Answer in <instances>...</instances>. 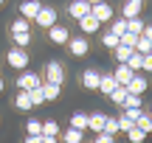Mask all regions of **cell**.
Returning a JSON list of instances; mask_svg holds the SVG:
<instances>
[{"label": "cell", "instance_id": "4fadbf2b", "mask_svg": "<svg viewBox=\"0 0 152 143\" xmlns=\"http://www.w3.org/2000/svg\"><path fill=\"white\" fill-rule=\"evenodd\" d=\"M110 76L115 79V84H118V87H127V82H130V79L135 76V73H132V70H130L127 65H118V67H115L113 73H110Z\"/></svg>", "mask_w": 152, "mask_h": 143}, {"label": "cell", "instance_id": "9c48e42d", "mask_svg": "<svg viewBox=\"0 0 152 143\" xmlns=\"http://www.w3.org/2000/svg\"><path fill=\"white\" fill-rule=\"evenodd\" d=\"M141 9H144V0H124V6H121V17H124V20L141 17Z\"/></svg>", "mask_w": 152, "mask_h": 143}, {"label": "cell", "instance_id": "74e56055", "mask_svg": "<svg viewBox=\"0 0 152 143\" xmlns=\"http://www.w3.org/2000/svg\"><path fill=\"white\" fill-rule=\"evenodd\" d=\"M93 143H115V138H113V135H104V132H99L96 138H93Z\"/></svg>", "mask_w": 152, "mask_h": 143}, {"label": "cell", "instance_id": "f1b7e54d", "mask_svg": "<svg viewBox=\"0 0 152 143\" xmlns=\"http://www.w3.org/2000/svg\"><path fill=\"white\" fill-rule=\"evenodd\" d=\"M102 45H104V48H110V51L118 48V37H115L113 31H104V34H102Z\"/></svg>", "mask_w": 152, "mask_h": 143}, {"label": "cell", "instance_id": "c3c4849f", "mask_svg": "<svg viewBox=\"0 0 152 143\" xmlns=\"http://www.w3.org/2000/svg\"><path fill=\"white\" fill-rule=\"evenodd\" d=\"M90 143H93V140H90Z\"/></svg>", "mask_w": 152, "mask_h": 143}, {"label": "cell", "instance_id": "9a60e30c", "mask_svg": "<svg viewBox=\"0 0 152 143\" xmlns=\"http://www.w3.org/2000/svg\"><path fill=\"white\" fill-rule=\"evenodd\" d=\"M82 140H85V132H79V129H73V126H68V129L59 132V143H82Z\"/></svg>", "mask_w": 152, "mask_h": 143}, {"label": "cell", "instance_id": "4dcf8cb0", "mask_svg": "<svg viewBox=\"0 0 152 143\" xmlns=\"http://www.w3.org/2000/svg\"><path fill=\"white\" fill-rule=\"evenodd\" d=\"M102 132H104V135H113V138H115V135H118V121L107 115V121H104V129H102Z\"/></svg>", "mask_w": 152, "mask_h": 143}, {"label": "cell", "instance_id": "7c38bea8", "mask_svg": "<svg viewBox=\"0 0 152 143\" xmlns=\"http://www.w3.org/2000/svg\"><path fill=\"white\" fill-rule=\"evenodd\" d=\"M48 37H51V42H54V45H65L68 39H71V37H68V28H65V25H59V22L48 28Z\"/></svg>", "mask_w": 152, "mask_h": 143}, {"label": "cell", "instance_id": "484cf974", "mask_svg": "<svg viewBox=\"0 0 152 143\" xmlns=\"http://www.w3.org/2000/svg\"><path fill=\"white\" fill-rule=\"evenodd\" d=\"M127 95H130V93H127V87H115L113 93L107 95V98L113 101V104H118V107H124V98H127Z\"/></svg>", "mask_w": 152, "mask_h": 143}, {"label": "cell", "instance_id": "e575fe53", "mask_svg": "<svg viewBox=\"0 0 152 143\" xmlns=\"http://www.w3.org/2000/svg\"><path fill=\"white\" fill-rule=\"evenodd\" d=\"M115 121H118V132H130V129H132V126H135V124H132V121H130V118H127V115H124V112H121V115H118V118H115Z\"/></svg>", "mask_w": 152, "mask_h": 143}, {"label": "cell", "instance_id": "5b68a950", "mask_svg": "<svg viewBox=\"0 0 152 143\" xmlns=\"http://www.w3.org/2000/svg\"><path fill=\"white\" fill-rule=\"evenodd\" d=\"M42 84V76L39 73H34V70H20V76H17V87L20 90H34V87H39Z\"/></svg>", "mask_w": 152, "mask_h": 143}, {"label": "cell", "instance_id": "2e32d148", "mask_svg": "<svg viewBox=\"0 0 152 143\" xmlns=\"http://www.w3.org/2000/svg\"><path fill=\"white\" fill-rule=\"evenodd\" d=\"M99 82H102V73L99 70H90V67H87V70L82 73V84H85L87 90H99Z\"/></svg>", "mask_w": 152, "mask_h": 143}, {"label": "cell", "instance_id": "6da1fadb", "mask_svg": "<svg viewBox=\"0 0 152 143\" xmlns=\"http://www.w3.org/2000/svg\"><path fill=\"white\" fill-rule=\"evenodd\" d=\"M11 37H14V45L17 48H26L28 42H31V22L28 20H14L11 22Z\"/></svg>", "mask_w": 152, "mask_h": 143}, {"label": "cell", "instance_id": "44dd1931", "mask_svg": "<svg viewBox=\"0 0 152 143\" xmlns=\"http://www.w3.org/2000/svg\"><path fill=\"white\" fill-rule=\"evenodd\" d=\"M135 126L141 129L144 135H149V132H152V115H149V112H144V110H141V115L135 118Z\"/></svg>", "mask_w": 152, "mask_h": 143}, {"label": "cell", "instance_id": "83f0119b", "mask_svg": "<svg viewBox=\"0 0 152 143\" xmlns=\"http://www.w3.org/2000/svg\"><path fill=\"white\" fill-rule=\"evenodd\" d=\"M130 53H132V48H124V45L113 48V56H115V62H118V65H124V62L130 59Z\"/></svg>", "mask_w": 152, "mask_h": 143}, {"label": "cell", "instance_id": "7a4b0ae2", "mask_svg": "<svg viewBox=\"0 0 152 143\" xmlns=\"http://www.w3.org/2000/svg\"><path fill=\"white\" fill-rule=\"evenodd\" d=\"M42 82H51V84H65V67H62V62H56V59H51L48 65H45V70H42Z\"/></svg>", "mask_w": 152, "mask_h": 143}, {"label": "cell", "instance_id": "bcb514c9", "mask_svg": "<svg viewBox=\"0 0 152 143\" xmlns=\"http://www.w3.org/2000/svg\"><path fill=\"white\" fill-rule=\"evenodd\" d=\"M149 53H152V51H149Z\"/></svg>", "mask_w": 152, "mask_h": 143}, {"label": "cell", "instance_id": "1f68e13d", "mask_svg": "<svg viewBox=\"0 0 152 143\" xmlns=\"http://www.w3.org/2000/svg\"><path fill=\"white\" fill-rule=\"evenodd\" d=\"M135 51H138V53H149V51H152V42H149L147 37H138L135 39Z\"/></svg>", "mask_w": 152, "mask_h": 143}, {"label": "cell", "instance_id": "8fae6325", "mask_svg": "<svg viewBox=\"0 0 152 143\" xmlns=\"http://www.w3.org/2000/svg\"><path fill=\"white\" fill-rule=\"evenodd\" d=\"M68 14H71L73 20H82V17L90 14V3H85V0H73V3L68 6Z\"/></svg>", "mask_w": 152, "mask_h": 143}, {"label": "cell", "instance_id": "7402d4cb", "mask_svg": "<svg viewBox=\"0 0 152 143\" xmlns=\"http://www.w3.org/2000/svg\"><path fill=\"white\" fill-rule=\"evenodd\" d=\"M115 87H118V84H115L113 76H102V82H99V93H102V95H110Z\"/></svg>", "mask_w": 152, "mask_h": 143}, {"label": "cell", "instance_id": "ac0fdd59", "mask_svg": "<svg viewBox=\"0 0 152 143\" xmlns=\"http://www.w3.org/2000/svg\"><path fill=\"white\" fill-rule=\"evenodd\" d=\"M59 132H62V129H59V124H56L54 118H45V121H42V135H45V138H59Z\"/></svg>", "mask_w": 152, "mask_h": 143}, {"label": "cell", "instance_id": "f546056e", "mask_svg": "<svg viewBox=\"0 0 152 143\" xmlns=\"http://www.w3.org/2000/svg\"><path fill=\"white\" fill-rule=\"evenodd\" d=\"M28 98H31V107H39V104H45L42 87H34V90H28Z\"/></svg>", "mask_w": 152, "mask_h": 143}, {"label": "cell", "instance_id": "d6986e66", "mask_svg": "<svg viewBox=\"0 0 152 143\" xmlns=\"http://www.w3.org/2000/svg\"><path fill=\"white\" fill-rule=\"evenodd\" d=\"M39 87H42V95H45V101H56L59 98V84H51V82H42L39 84Z\"/></svg>", "mask_w": 152, "mask_h": 143}, {"label": "cell", "instance_id": "f6af8a7d", "mask_svg": "<svg viewBox=\"0 0 152 143\" xmlns=\"http://www.w3.org/2000/svg\"><path fill=\"white\" fill-rule=\"evenodd\" d=\"M3 3H6V0H0V6H3Z\"/></svg>", "mask_w": 152, "mask_h": 143}, {"label": "cell", "instance_id": "d4e9b609", "mask_svg": "<svg viewBox=\"0 0 152 143\" xmlns=\"http://www.w3.org/2000/svg\"><path fill=\"white\" fill-rule=\"evenodd\" d=\"M141 59H144V53H138V51H132V53H130V59H127L124 65L130 67L132 73H138V70H141Z\"/></svg>", "mask_w": 152, "mask_h": 143}, {"label": "cell", "instance_id": "cb8c5ba5", "mask_svg": "<svg viewBox=\"0 0 152 143\" xmlns=\"http://www.w3.org/2000/svg\"><path fill=\"white\" fill-rule=\"evenodd\" d=\"M14 107H17V110H31V98H28L26 90H20V93L14 95Z\"/></svg>", "mask_w": 152, "mask_h": 143}, {"label": "cell", "instance_id": "8992f818", "mask_svg": "<svg viewBox=\"0 0 152 143\" xmlns=\"http://www.w3.org/2000/svg\"><path fill=\"white\" fill-rule=\"evenodd\" d=\"M34 22H37L39 28H45V31H48L51 25H56V9H51V6H42V9H39V14L34 17Z\"/></svg>", "mask_w": 152, "mask_h": 143}, {"label": "cell", "instance_id": "7dc6e473", "mask_svg": "<svg viewBox=\"0 0 152 143\" xmlns=\"http://www.w3.org/2000/svg\"><path fill=\"white\" fill-rule=\"evenodd\" d=\"M149 115H152V112H149Z\"/></svg>", "mask_w": 152, "mask_h": 143}, {"label": "cell", "instance_id": "f35d334b", "mask_svg": "<svg viewBox=\"0 0 152 143\" xmlns=\"http://www.w3.org/2000/svg\"><path fill=\"white\" fill-rule=\"evenodd\" d=\"M124 115H127V118H130V121H132V124H135V118H138V115H141V110H124Z\"/></svg>", "mask_w": 152, "mask_h": 143}, {"label": "cell", "instance_id": "ba28073f", "mask_svg": "<svg viewBox=\"0 0 152 143\" xmlns=\"http://www.w3.org/2000/svg\"><path fill=\"white\" fill-rule=\"evenodd\" d=\"M90 17H96L99 22L113 20V6H110V3H104V0H102V3H93V6H90Z\"/></svg>", "mask_w": 152, "mask_h": 143}, {"label": "cell", "instance_id": "ee69618b", "mask_svg": "<svg viewBox=\"0 0 152 143\" xmlns=\"http://www.w3.org/2000/svg\"><path fill=\"white\" fill-rule=\"evenodd\" d=\"M0 93H3V79H0Z\"/></svg>", "mask_w": 152, "mask_h": 143}, {"label": "cell", "instance_id": "3957f363", "mask_svg": "<svg viewBox=\"0 0 152 143\" xmlns=\"http://www.w3.org/2000/svg\"><path fill=\"white\" fill-rule=\"evenodd\" d=\"M6 62H9V67H14V70H26L28 67V53H26V48H11L9 53H6Z\"/></svg>", "mask_w": 152, "mask_h": 143}, {"label": "cell", "instance_id": "b9f144b4", "mask_svg": "<svg viewBox=\"0 0 152 143\" xmlns=\"http://www.w3.org/2000/svg\"><path fill=\"white\" fill-rule=\"evenodd\" d=\"M42 143H59V138H45L42 135Z\"/></svg>", "mask_w": 152, "mask_h": 143}, {"label": "cell", "instance_id": "e0dca14e", "mask_svg": "<svg viewBox=\"0 0 152 143\" xmlns=\"http://www.w3.org/2000/svg\"><path fill=\"white\" fill-rule=\"evenodd\" d=\"M79 28H82L85 34H96L99 28H102V22H99L96 17H90V14H87V17H82V20H79Z\"/></svg>", "mask_w": 152, "mask_h": 143}, {"label": "cell", "instance_id": "5bb4252c", "mask_svg": "<svg viewBox=\"0 0 152 143\" xmlns=\"http://www.w3.org/2000/svg\"><path fill=\"white\" fill-rule=\"evenodd\" d=\"M104 121H107V115H104V112H90V115H87V129L99 135V132L104 129Z\"/></svg>", "mask_w": 152, "mask_h": 143}, {"label": "cell", "instance_id": "30bf717a", "mask_svg": "<svg viewBox=\"0 0 152 143\" xmlns=\"http://www.w3.org/2000/svg\"><path fill=\"white\" fill-rule=\"evenodd\" d=\"M39 9H42V3H39V0H26V3H20V17L31 22L34 17L39 14Z\"/></svg>", "mask_w": 152, "mask_h": 143}, {"label": "cell", "instance_id": "d590c367", "mask_svg": "<svg viewBox=\"0 0 152 143\" xmlns=\"http://www.w3.org/2000/svg\"><path fill=\"white\" fill-rule=\"evenodd\" d=\"M110 31H113L115 37H121V34L127 31V20H124V17H118V20H113V28H110Z\"/></svg>", "mask_w": 152, "mask_h": 143}, {"label": "cell", "instance_id": "277c9868", "mask_svg": "<svg viewBox=\"0 0 152 143\" xmlns=\"http://www.w3.org/2000/svg\"><path fill=\"white\" fill-rule=\"evenodd\" d=\"M65 45H68V51H71V56H76V59H82V56L90 53V39L87 37H71Z\"/></svg>", "mask_w": 152, "mask_h": 143}, {"label": "cell", "instance_id": "ffe728a7", "mask_svg": "<svg viewBox=\"0 0 152 143\" xmlns=\"http://www.w3.org/2000/svg\"><path fill=\"white\" fill-rule=\"evenodd\" d=\"M68 126L79 129V132H87V112H73L71 115V124Z\"/></svg>", "mask_w": 152, "mask_h": 143}, {"label": "cell", "instance_id": "836d02e7", "mask_svg": "<svg viewBox=\"0 0 152 143\" xmlns=\"http://www.w3.org/2000/svg\"><path fill=\"white\" fill-rule=\"evenodd\" d=\"M124 110H141V95H127L124 98Z\"/></svg>", "mask_w": 152, "mask_h": 143}, {"label": "cell", "instance_id": "60d3db41", "mask_svg": "<svg viewBox=\"0 0 152 143\" xmlns=\"http://www.w3.org/2000/svg\"><path fill=\"white\" fill-rule=\"evenodd\" d=\"M141 37H147L149 42H152V25H144V31H141Z\"/></svg>", "mask_w": 152, "mask_h": 143}, {"label": "cell", "instance_id": "7bdbcfd3", "mask_svg": "<svg viewBox=\"0 0 152 143\" xmlns=\"http://www.w3.org/2000/svg\"><path fill=\"white\" fill-rule=\"evenodd\" d=\"M85 3H90V6H93V3H102V0H85Z\"/></svg>", "mask_w": 152, "mask_h": 143}, {"label": "cell", "instance_id": "4316f807", "mask_svg": "<svg viewBox=\"0 0 152 143\" xmlns=\"http://www.w3.org/2000/svg\"><path fill=\"white\" fill-rule=\"evenodd\" d=\"M26 135H42V118H31L26 124Z\"/></svg>", "mask_w": 152, "mask_h": 143}, {"label": "cell", "instance_id": "ab89813d", "mask_svg": "<svg viewBox=\"0 0 152 143\" xmlns=\"http://www.w3.org/2000/svg\"><path fill=\"white\" fill-rule=\"evenodd\" d=\"M23 143H42V135H26Z\"/></svg>", "mask_w": 152, "mask_h": 143}, {"label": "cell", "instance_id": "52a82bcc", "mask_svg": "<svg viewBox=\"0 0 152 143\" xmlns=\"http://www.w3.org/2000/svg\"><path fill=\"white\" fill-rule=\"evenodd\" d=\"M147 87H149V82H147V76H141V73H135V76L127 82V93L130 95H144Z\"/></svg>", "mask_w": 152, "mask_h": 143}, {"label": "cell", "instance_id": "8d00e7d4", "mask_svg": "<svg viewBox=\"0 0 152 143\" xmlns=\"http://www.w3.org/2000/svg\"><path fill=\"white\" fill-rule=\"evenodd\" d=\"M141 70H144V73H152V53H144V59H141Z\"/></svg>", "mask_w": 152, "mask_h": 143}, {"label": "cell", "instance_id": "603a6c76", "mask_svg": "<svg viewBox=\"0 0 152 143\" xmlns=\"http://www.w3.org/2000/svg\"><path fill=\"white\" fill-rule=\"evenodd\" d=\"M144 25H147V22H144L141 17H132V20H127V31H130V34H135V37H141Z\"/></svg>", "mask_w": 152, "mask_h": 143}, {"label": "cell", "instance_id": "d6a6232c", "mask_svg": "<svg viewBox=\"0 0 152 143\" xmlns=\"http://www.w3.org/2000/svg\"><path fill=\"white\" fill-rule=\"evenodd\" d=\"M127 138H130V143H144V140H147V135H144L138 126H132L130 132H127Z\"/></svg>", "mask_w": 152, "mask_h": 143}]
</instances>
